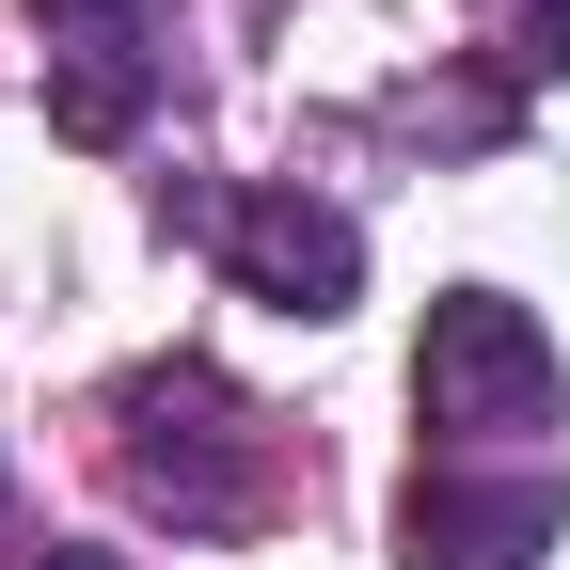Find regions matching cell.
Segmentation results:
<instances>
[{
  "label": "cell",
  "mask_w": 570,
  "mask_h": 570,
  "mask_svg": "<svg viewBox=\"0 0 570 570\" xmlns=\"http://www.w3.org/2000/svg\"><path fill=\"white\" fill-rule=\"evenodd\" d=\"M554 523H570V475H539V460L523 475H460L444 460V475L396 491V554L412 570H539Z\"/></svg>",
  "instance_id": "3957f363"
},
{
  "label": "cell",
  "mask_w": 570,
  "mask_h": 570,
  "mask_svg": "<svg viewBox=\"0 0 570 570\" xmlns=\"http://www.w3.org/2000/svg\"><path fill=\"white\" fill-rule=\"evenodd\" d=\"M32 570H127V554H32Z\"/></svg>",
  "instance_id": "ba28073f"
},
{
  "label": "cell",
  "mask_w": 570,
  "mask_h": 570,
  "mask_svg": "<svg viewBox=\"0 0 570 570\" xmlns=\"http://www.w3.org/2000/svg\"><path fill=\"white\" fill-rule=\"evenodd\" d=\"M32 17H48L63 48H96V32H142V0H32Z\"/></svg>",
  "instance_id": "8992f818"
},
{
  "label": "cell",
  "mask_w": 570,
  "mask_h": 570,
  "mask_svg": "<svg viewBox=\"0 0 570 570\" xmlns=\"http://www.w3.org/2000/svg\"><path fill=\"white\" fill-rule=\"evenodd\" d=\"M127 491H159L175 523H238V396L206 365H142L127 381Z\"/></svg>",
  "instance_id": "277c9868"
},
{
  "label": "cell",
  "mask_w": 570,
  "mask_h": 570,
  "mask_svg": "<svg viewBox=\"0 0 570 570\" xmlns=\"http://www.w3.org/2000/svg\"><path fill=\"white\" fill-rule=\"evenodd\" d=\"M159 223L206 238L269 317H348L365 302V223L317 206V190H159Z\"/></svg>",
  "instance_id": "6da1fadb"
},
{
  "label": "cell",
  "mask_w": 570,
  "mask_h": 570,
  "mask_svg": "<svg viewBox=\"0 0 570 570\" xmlns=\"http://www.w3.org/2000/svg\"><path fill=\"white\" fill-rule=\"evenodd\" d=\"M142 96H159V48L142 32H96V48H48V127L63 142H127Z\"/></svg>",
  "instance_id": "5b68a950"
},
{
  "label": "cell",
  "mask_w": 570,
  "mask_h": 570,
  "mask_svg": "<svg viewBox=\"0 0 570 570\" xmlns=\"http://www.w3.org/2000/svg\"><path fill=\"white\" fill-rule=\"evenodd\" d=\"M523 63H570V0H523Z\"/></svg>",
  "instance_id": "52a82bcc"
},
{
  "label": "cell",
  "mask_w": 570,
  "mask_h": 570,
  "mask_svg": "<svg viewBox=\"0 0 570 570\" xmlns=\"http://www.w3.org/2000/svg\"><path fill=\"white\" fill-rule=\"evenodd\" d=\"M0 523H17V491H0Z\"/></svg>",
  "instance_id": "9c48e42d"
},
{
  "label": "cell",
  "mask_w": 570,
  "mask_h": 570,
  "mask_svg": "<svg viewBox=\"0 0 570 570\" xmlns=\"http://www.w3.org/2000/svg\"><path fill=\"white\" fill-rule=\"evenodd\" d=\"M412 412L491 444V428H554V333L508 302V285H444L428 302V348H412Z\"/></svg>",
  "instance_id": "7a4b0ae2"
}]
</instances>
